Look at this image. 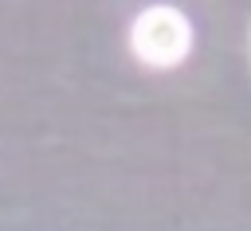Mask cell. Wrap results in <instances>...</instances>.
Wrapping results in <instances>:
<instances>
[{
  "mask_svg": "<svg viewBox=\"0 0 251 231\" xmlns=\"http://www.w3.org/2000/svg\"><path fill=\"white\" fill-rule=\"evenodd\" d=\"M188 23L173 8H149L133 27V47L145 63H176L188 47Z\"/></svg>",
  "mask_w": 251,
  "mask_h": 231,
  "instance_id": "cell-1",
  "label": "cell"
}]
</instances>
